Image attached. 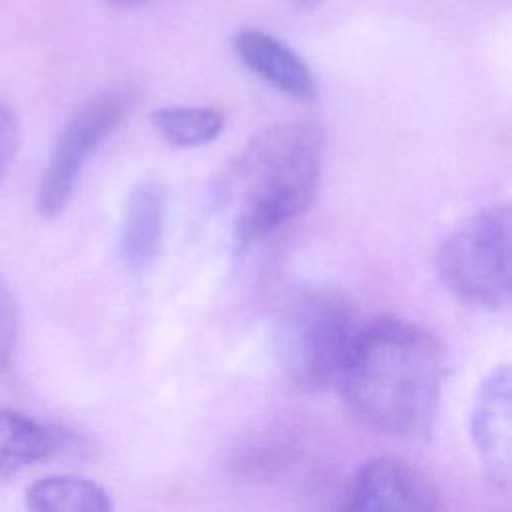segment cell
I'll return each mask as SVG.
<instances>
[{
  "mask_svg": "<svg viewBox=\"0 0 512 512\" xmlns=\"http://www.w3.org/2000/svg\"><path fill=\"white\" fill-rule=\"evenodd\" d=\"M18 336V310L16 300L0 276V372L10 366V358Z\"/></svg>",
  "mask_w": 512,
  "mask_h": 512,
  "instance_id": "cell-13",
  "label": "cell"
},
{
  "mask_svg": "<svg viewBox=\"0 0 512 512\" xmlns=\"http://www.w3.org/2000/svg\"><path fill=\"white\" fill-rule=\"evenodd\" d=\"M26 508L36 512H108L110 494L94 480L54 474L32 482L24 492Z\"/></svg>",
  "mask_w": 512,
  "mask_h": 512,
  "instance_id": "cell-11",
  "label": "cell"
},
{
  "mask_svg": "<svg viewBox=\"0 0 512 512\" xmlns=\"http://www.w3.org/2000/svg\"><path fill=\"white\" fill-rule=\"evenodd\" d=\"M238 60L266 84L294 100H310L316 90L308 64L276 36L246 28L232 36Z\"/></svg>",
  "mask_w": 512,
  "mask_h": 512,
  "instance_id": "cell-8",
  "label": "cell"
},
{
  "mask_svg": "<svg viewBox=\"0 0 512 512\" xmlns=\"http://www.w3.org/2000/svg\"><path fill=\"white\" fill-rule=\"evenodd\" d=\"M154 130L176 148L202 146L224 130V114L212 106H164L152 112Z\"/></svg>",
  "mask_w": 512,
  "mask_h": 512,
  "instance_id": "cell-12",
  "label": "cell"
},
{
  "mask_svg": "<svg viewBox=\"0 0 512 512\" xmlns=\"http://www.w3.org/2000/svg\"><path fill=\"white\" fill-rule=\"evenodd\" d=\"M324 0H290V4L296 8V10H314L322 4Z\"/></svg>",
  "mask_w": 512,
  "mask_h": 512,
  "instance_id": "cell-15",
  "label": "cell"
},
{
  "mask_svg": "<svg viewBox=\"0 0 512 512\" xmlns=\"http://www.w3.org/2000/svg\"><path fill=\"white\" fill-rule=\"evenodd\" d=\"M112 4H118V6H136V4H144L148 0H108Z\"/></svg>",
  "mask_w": 512,
  "mask_h": 512,
  "instance_id": "cell-16",
  "label": "cell"
},
{
  "mask_svg": "<svg viewBox=\"0 0 512 512\" xmlns=\"http://www.w3.org/2000/svg\"><path fill=\"white\" fill-rule=\"evenodd\" d=\"M444 346L426 328L380 316L362 326L338 386L366 426L416 438L428 434L442 388Z\"/></svg>",
  "mask_w": 512,
  "mask_h": 512,
  "instance_id": "cell-1",
  "label": "cell"
},
{
  "mask_svg": "<svg viewBox=\"0 0 512 512\" xmlns=\"http://www.w3.org/2000/svg\"><path fill=\"white\" fill-rule=\"evenodd\" d=\"M20 142L18 118L8 104L0 100V174L12 162Z\"/></svg>",
  "mask_w": 512,
  "mask_h": 512,
  "instance_id": "cell-14",
  "label": "cell"
},
{
  "mask_svg": "<svg viewBox=\"0 0 512 512\" xmlns=\"http://www.w3.org/2000/svg\"><path fill=\"white\" fill-rule=\"evenodd\" d=\"M512 218L508 204L484 208L460 222L438 250V272L462 302L506 310L512 276Z\"/></svg>",
  "mask_w": 512,
  "mask_h": 512,
  "instance_id": "cell-4",
  "label": "cell"
},
{
  "mask_svg": "<svg viewBox=\"0 0 512 512\" xmlns=\"http://www.w3.org/2000/svg\"><path fill=\"white\" fill-rule=\"evenodd\" d=\"M166 222V192L154 178L136 182L122 210L120 254L128 268H148L160 252Z\"/></svg>",
  "mask_w": 512,
  "mask_h": 512,
  "instance_id": "cell-9",
  "label": "cell"
},
{
  "mask_svg": "<svg viewBox=\"0 0 512 512\" xmlns=\"http://www.w3.org/2000/svg\"><path fill=\"white\" fill-rule=\"evenodd\" d=\"M364 322L356 304L332 286H302L282 306L278 318V358L300 388L338 384Z\"/></svg>",
  "mask_w": 512,
  "mask_h": 512,
  "instance_id": "cell-3",
  "label": "cell"
},
{
  "mask_svg": "<svg viewBox=\"0 0 512 512\" xmlns=\"http://www.w3.org/2000/svg\"><path fill=\"white\" fill-rule=\"evenodd\" d=\"M470 436L486 478L498 488H510L512 380L506 364L490 370L478 384L470 410Z\"/></svg>",
  "mask_w": 512,
  "mask_h": 512,
  "instance_id": "cell-6",
  "label": "cell"
},
{
  "mask_svg": "<svg viewBox=\"0 0 512 512\" xmlns=\"http://www.w3.org/2000/svg\"><path fill=\"white\" fill-rule=\"evenodd\" d=\"M346 506L350 510L432 512L440 508V494L422 470L394 456L364 462L354 474Z\"/></svg>",
  "mask_w": 512,
  "mask_h": 512,
  "instance_id": "cell-7",
  "label": "cell"
},
{
  "mask_svg": "<svg viewBox=\"0 0 512 512\" xmlns=\"http://www.w3.org/2000/svg\"><path fill=\"white\" fill-rule=\"evenodd\" d=\"M126 112L124 94H104L66 122L36 188L34 206L42 218H56L64 212L86 160L122 124Z\"/></svg>",
  "mask_w": 512,
  "mask_h": 512,
  "instance_id": "cell-5",
  "label": "cell"
},
{
  "mask_svg": "<svg viewBox=\"0 0 512 512\" xmlns=\"http://www.w3.org/2000/svg\"><path fill=\"white\" fill-rule=\"evenodd\" d=\"M322 152V128L304 120L264 128L246 142L228 170L240 246L308 210L320 182Z\"/></svg>",
  "mask_w": 512,
  "mask_h": 512,
  "instance_id": "cell-2",
  "label": "cell"
},
{
  "mask_svg": "<svg viewBox=\"0 0 512 512\" xmlns=\"http://www.w3.org/2000/svg\"><path fill=\"white\" fill-rule=\"evenodd\" d=\"M70 442L72 434L68 430L0 406V482L10 480L34 462L66 450Z\"/></svg>",
  "mask_w": 512,
  "mask_h": 512,
  "instance_id": "cell-10",
  "label": "cell"
}]
</instances>
